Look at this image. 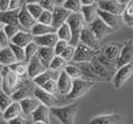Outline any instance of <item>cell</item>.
<instances>
[{
  "label": "cell",
  "instance_id": "cell-22",
  "mask_svg": "<svg viewBox=\"0 0 133 124\" xmlns=\"http://www.w3.org/2000/svg\"><path fill=\"white\" fill-rule=\"evenodd\" d=\"M34 37L30 34V32H25V30H21L11 40V44H14L16 46H20V48H25L29 43L32 42Z\"/></svg>",
  "mask_w": 133,
  "mask_h": 124
},
{
  "label": "cell",
  "instance_id": "cell-47",
  "mask_svg": "<svg viewBox=\"0 0 133 124\" xmlns=\"http://www.w3.org/2000/svg\"><path fill=\"white\" fill-rule=\"evenodd\" d=\"M38 4L41 5V7L43 8V11H48V12H52L53 9H55V7L58 6L57 5L58 2L53 1V0H41V1H38Z\"/></svg>",
  "mask_w": 133,
  "mask_h": 124
},
{
  "label": "cell",
  "instance_id": "cell-53",
  "mask_svg": "<svg viewBox=\"0 0 133 124\" xmlns=\"http://www.w3.org/2000/svg\"><path fill=\"white\" fill-rule=\"evenodd\" d=\"M80 2L82 6H90V5L96 4V1H94V0H80Z\"/></svg>",
  "mask_w": 133,
  "mask_h": 124
},
{
  "label": "cell",
  "instance_id": "cell-12",
  "mask_svg": "<svg viewBox=\"0 0 133 124\" xmlns=\"http://www.w3.org/2000/svg\"><path fill=\"white\" fill-rule=\"evenodd\" d=\"M133 63V41H129L125 45H123L121 55H119L118 59L116 60V66L117 69L122 67L124 65Z\"/></svg>",
  "mask_w": 133,
  "mask_h": 124
},
{
  "label": "cell",
  "instance_id": "cell-15",
  "mask_svg": "<svg viewBox=\"0 0 133 124\" xmlns=\"http://www.w3.org/2000/svg\"><path fill=\"white\" fill-rule=\"evenodd\" d=\"M37 23V21L31 16V15L28 13L27 8H25V4L22 5V7L20 8L19 12V24L22 28V30L25 32H30L32 27Z\"/></svg>",
  "mask_w": 133,
  "mask_h": 124
},
{
  "label": "cell",
  "instance_id": "cell-14",
  "mask_svg": "<svg viewBox=\"0 0 133 124\" xmlns=\"http://www.w3.org/2000/svg\"><path fill=\"white\" fill-rule=\"evenodd\" d=\"M97 16H98L102 21L105 23L109 28H111L112 30L121 28V26L124 23L123 22V17L122 16L111 14V13H107V12H103V11H99V9H97Z\"/></svg>",
  "mask_w": 133,
  "mask_h": 124
},
{
  "label": "cell",
  "instance_id": "cell-19",
  "mask_svg": "<svg viewBox=\"0 0 133 124\" xmlns=\"http://www.w3.org/2000/svg\"><path fill=\"white\" fill-rule=\"evenodd\" d=\"M20 106H21L22 115L31 117V114L37 109L41 106V102L38 101L36 97H29V99H24L22 101H20Z\"/></svg>",
  "mask_w": 133,
  "mask_h": 124
},
{
  "label": "cell",
  "instance_id": "cell-35",
  "mask_svg": "<svg viewBox=\"0 0 133 124\" xmlns=\"http://www.w3.org/2000/svg\"><path fill=\"white\" fill-rule=\"evenodd\" d=\"M64 72H65L72 80L82 79V73H81L80 69L73 63H68L67 65H66V67L64 69Z\"/></svg>",
  "mask_w": 133,
  "mask_h": 124
},
{
  "label": "cell",
  "instance_id": "cell-20",
  "mask_svg": "<svg viewBox=\"0 0 133 124\" xmlns=\"http://www.w3.org/2000/svg\"><path fill=\"white\" fill-rule=\"evenodd\" d=\"M58 36L56 33L53 34H48L43 36H38V37H34L32 42H35L38 45V48H55L56 43L58 42Z\"/></svg>",
  "mask_w": 133,
  "mask_h": 124
},
{
  "label": "cell",
  "instance_id": "cell-3",
  "mask_svg": "<svg viewBox=\"0 0 133 124\" xmlns=\"http://www.w3.org/2000/svg\"><path fill=\"white\" fill-rule=\"evenodd\" d=\"M1 78H2V92L5 94L12 96L15 93V90L17 89L22 79L20 77H17L12 70H9V67L4 69V71L1 73Z\"/></svg>",
  "mask_w": 133,
  "mask_h": 124
},
{
  "label": "cell",
  "instance_id": "cell-11",
  "mask_svg": "<svg viewBox=\"0 0 133 124\" xmlns=\"http://www.w3.org/2000/svg\"><path fill=\"white\" fill-rule=\"evenodd\" d=\"M46 70L48 69L41 63V60L38 59V57L34 56L27 63V77L32 80V79L37 78L38 76H41L42 73H44Z\"/></svg>",
  "mask_w": 133,
  "mask_h": 124
},
{
  "label": "cell",
  "instance_id": "cell-16",
  "mask_svg": "<svg viewBox=\"0 0 133 124\" xmlns=\"http://www.w3.org/2000/svg\"><path fill=\"white\" fill-rule=\"evenodd\" d=\"M73 80L67 76L64 71L60 72L59 78L57 79V88H58V94L61 96H67L70 94L71 89H72Z\"/></svg>",
  "mask_w": 133,
  "mask_h": 124
},
{
  "label": "cell",
  "instance_id": "cell-17",
  "mask_svg": "<svg viewBox=\"0 0 133 124\" xmlns=\"http://www.w3.org/2000/svg\"><path fill=\"white\" fill-rule=\"evenodd\" d=\"M79 43H82L88 48L93 49L95 51H98V40L95 37V35L90 32L88 27H85L82 29L79 37Z\"/></svg>",
  "mask_w": 133,
  "mask_h": 124
},
{
  "label": "cell",
  "instance_id": "cell-44",
  "mask_svg": "<svg viewBox=\"0 0 133 124\" xmlns=\"http://www.w3.org/2000/svg\"><path fill=\"white\" fill-rule=\"evenodd\" d=\"M43 90H45V92L50 93V94L52 95H56V96H58V88H57V81H55V80H50V81H48L46 84H44L42 87H41Z\"/></svg>",
  "mask_w": 133,
  "mask_h": 124
},
{
  "label": "cell",
  "instance_id": "cell-37",
  "mask_svg": "<svg viewBox=\"0 0 133 124\" xmlns=\"http://www.w3.org/2000/svg\"><path fill=\"white\" fill-rule=\"evenodd\" d=\"M122 17H123V22L126 23L129 27L133 28V0L127 2L126 8L122 14Z\"/></svg>",
  "mask_w": 133,
  "mask_h": 124
},
{
  "label": "cell",
  "instance_id": "cell-8",
  "mask_svg": "<svg viewBox=\"0 0 133 124\" xmlns=\"http://www.w3.org/2000/svg\"><path fill=\"white\" fill-rule=\"evenodd\" d=\"M133 76V63L124 65L122 67L117 69V72L112 76L114 80V86L116 89H121L125 84L130 80V78Z\"/></svg>",
  "mask_w": 133,
  "mask_h": 124
},
{
  "label": "cell",
  "instance_id": "cell-43",
  "mask_svg": "<svg viewBox=\"0 0 133 124\" xmlns=\"http://www.w3.org/2000/svg\"><path fill=\"white\" fill-rule=\"evenodd\" d=\"M2 30H4V33L6 34L7 37L9 38V41H11L12 38L17 34V33L21 32L22 28L20 27V26H12V24H9V26H4V29H2Z\"/></svg>",
  "mask_w": 133,
  "mask_h": 124
},
{
  "label": "cell",
  "instance_id": "cell-24",
  "mask_svg": "<svg viewBox=\"0 0 133 124\" xmlns=\"http://www.w3.org/2000/svg\"><path fill=\"white\" fill-rule=\"evenodd\" d=\"M59 74H60V72H57V71H53V70L48 69L44 73H42L41 76H38L37 78L32 79V81H34V84L36 85L37 87H42L43 85L46 84V82L50 81V80H55V81H57V79L59 78Z\"/></svg>",
  "mask_w": 133,
  "mask_h": 124
},
{
  "label": "cell",
  "instance_id": "cell-60",
  "mask_svg": "<svg viewBox=\"0 0 133 124\" xmlns=\"http://www.w3.org/2000/svg\"><path fill=\"white\" fill-rule=\"evenodd\" d=\"M0 50H1V48H0Z\"/></svg>",
  "mask_w": 133,
  "mask_h": 124
},
{
  "label": "cell",
  "instance_id": "cell-49",
  "mask_svg": "<svg viewBox=\"0 0 133 124\" xmlns=\"http://www.w3.org/2000/svg\"><path fill=\"white\" fill-rule=\"evenodd\" d=\"M70 45L68 44V42H65V41H58L57 43H56L55 48H53V50H55V55L56 56H60L61 53L65 51V49L67 48V46Z\"/></svg>",
  "mask_w": 133,
  "mask_h": 124
},
{
  "label": "cell",
  "instance_id": "cell-50",
  "mask_svg": "<svg viewBox=\"0 0 133 124\" xmlns=\"http://www.w3.org/2000/svg\"><path fill=\"white\" fill-rule=\"evenodd\" d=\"M11 44V41H9V38L6 36V34L4 33V30H1L0 32V48H7V46H9Z\"/></svg>",
  "mask_w": 133,
  "mask_h": 124
},
{
  "label": "cell",
  "instance_id": "cell-9",
  "mask_svg": "<svg viewBox=\"0 0 133 124\" xmlns=\"http://www.w3.org/2000/svg\"><path fill=\"white\" fill-rule=\"evenodd\" d=\"M34 97H36L38 101L41 102V104L45 106V107H48V108H55V107L61 106V101L58 99V96L45 92V90H43L41 87H36V88H35Z\"/></svg>",
  "mask_w": 133,
  "mask_h": 124
},
{
  "label": "cell",
  "instance_id": "cell-54",
  "mask_svg": "<svg viewBox=\"0 0 133 124\" xmlns=\"http://www.w3.org/2000/svg\"><path fill=\"white\" fill-rule=\"evenodd\" d=\"M0 124H9V122H7V121H5L4 118H0Z\"/></svg>",
  "mask_w": 133,
  "mask_h": 124
},
{
  "label": "cell",
  "instance_id": "cell-25",
  "mask_svg": "<svg viewBox=\"0 0 133 124\" xmlns=\"http://www.w3.org/2000/svg\"><path fill=\"white\" fill-rule=\"evenodd\" d=\"M36 56L41 60V63H42L46 69H49V66H50L52 59L56 57L53 48H38Z\"/></svg>",
  "mask_w": 133,
  "mask_h": 124
},
{
  "label": "cell",
  "instance_id": "cell-40",
  "mask_svg": "<svg viewBox=\"0 0 133 124\" xmlns=\"http://www.w3.org/2000/svg\"><path fill=\"white\" fill-rule=\"evenodd\" d=\"M37 51H38V45L35 42L29 43L27 46L24 48V56H25V63L30 60L34 56L37 55Z\"/></svg>",
  "mask_w": 133,
  "mask_h": 124
},
{
  "label": "cell",
  "instance_id": "cell-42",
  "mask_svg": "<svg viewBox=\"0 0 133 124\" xmlns=\"http://www.w3.org/2000/svg\"><path fill=\"white\" fill-rule=\"evenodd\" d=\"M12 103H13L12 97L9 96V95L5 94V93L1 90V92H0V110L4 113Z\"/></svg>",
  "mask_w": 133,
  "mask_h": 124
},
{
  "label": "cell",
  "instance_id": "cell-32",
  "mask_svg": "<svg viewBox=\"0 0 133 124\" xmlns=\"http://www.w3.org/2000/svg\"><path fill=\"white\" fill-rule=\"evenodd\" d=\"M95 59L98 63H101L102 65L104 66L108 71L110 72V73H114L115 70H117V66H116V61H112L110 60V59H108L107 57H104L103 55L101 53V51H96V55H95Z\"/></svg>",
  "mask_w": 133,
  "mask_h": 124
},
{
  "label": "cell",
  "instance_id": "cell-33",
  "mask_svg": "<svg viewBox=\"0 0 133 124\" xmlns=\"http://www.w3.org/2000/svg\"><path fill=\"white\" fill-rule=\"evenodd\" d=\"M8 67L21 79L28 78L27 77V63H24V61H16V63L12 64L11 66H8Z\"/></svg>",
  "mask_w": 133,
  "mask_h": 124
},
{
  "label": "cell",
  "instance_id": "cell-27",
  "mask_svg": "<svg viewBox=\"0 0 133 124\" xmlns=\"http://www.w3.org/2000/svg\"><path fill=\"white\" fill-rule=\"evenodd\" d=\"M19 12L20 11H7L0 13V22L4 26H20L19 24Z\"/></svg>",
  "mask_w": 133,
  "mask_h": 124
},
{
  "label": "cell",
  "instance_id": "cell-18",
  "mask_svg": "<svg viewBox=\"0 0 133 124\" xmlns=\"http://www.w3.org/2000/svg\"><path fill=\"white\" fill-rule=\"evenodd\" d=\"M123 118L119 114H109V115H98L93 117L88 124H122Z\"/></svg>",
  "mask_w": 133,
  "mask_h": 124
},
{
  "label": "cell",
  "instance_id": "cell-41",
  "mask_svg": "<svg viewBox=\"0 0 133 124\" xmlns=\"http://www.w3.org/2000/svg\"><path fill=\"white\" fill-rule=\"evenodd\" d=\"M9 48H11L13 55H14L16 61H24L25 63V56H24V49L20 48V46H16L14 44H9Z\"/></svg>",
  "mask_w": 133,
  "mask_h": 124
},
{
  "label": "cell",
  "instance_id": "cell-26",
  "mask_svg": "<svg viewBox=\"0 0 133 124\" xmlns=\"http://www.w3.org/2000/svg\"><path fill=\"white\" fill-rule=\"evenodd\" d=\"M122 45L119 44H109V45H105L101 49V53L103 55L104 57H107L108 59L112 61H116L118 59L119 55H121V51H122Z\"/></svg>",
  "mask_w": 133,
  "mask_h": 124
},
{
  "label": "cell",
  "instance_id": "cell-13",
  "mask_svg": "<svg viewBox=\"0 0 133 124\" xmlns=\"http://www.w3.org/2000/svg\"><path fill=\"white\" fill-rule=\"evenodd\" d=\"M70 14L71 13L67 9L64 8L63 6H56L55 9L52 11V23H51V27L57 30L64 23H66Z\"/></svg>",
  "mask_w": 133,
  "mask_h": 124
},
{
  "label": "cell",
  "instance_id": "cell-2",
  "mask_svg": "<svg viewBox=\"0 0 133 124\" xmlns=\"http://www.w3.org/2000/svg\"><path fill=\"white\" fill-rule=\"evenodd\" d=\"M66 23L68 24V27L71 29V34H72L70 45L75 48L79 44V37H80V34L82 32V29L85 28L86 23L83 21V17L80 13H71Z\"/></svg>",
  "mask_w": 133,
  "mask_h": 124
},
{
  "label": "cell",
  "instance_id": "cell-34",
  "mask_svg": "<svg viewBox=\"0 0 133 124\" xmlns=\"http://www.w3.org/2000/svg\"><path fill=\"white\" fill-rule=\"evenodd\" d=\"M56 34L58 36V40L68 42V44H70L71 38H72V34H71V29L67 23H64L61 27L58 28V29L56 30Z\"/></svg>",
  "mask_w": 133,
  "mask_h": 124
},
{
  "label": "cell",
  "instance_id": "cell-38",
  "mask_svg": "<svg viewBox=\"0 0 133 124\" xmlns=\"http://www.w3.org/2000/svg\"><path fill=\"white\" fill-rule=\"evenodd\" d=\"M61 6L65 9H67L70 13H80L82 5H81L80 0H66L63 2Z\"/></svg>",
  "mask_w": 133,
  "mask_h": 124
},
{
  "label": "cell",
  "instance_id": "cell-30",
  "mask_svg": "<svg viewBox=\"0 0 133 124\" xmlns=\"http://www.w3.org/2000/svg\"><path fill=\"white\" fill-rule=\"evenodd\" d=\"M14 63H16V59H15L14 55H13L11 48L9 46L2 48L0 50V64L4 65L5 67H8V66H11Z\"/></svg>",
  "mask_w": 133,
  "mask_h": 124
},
{
  "label": "cell",
  "instance_id": "cell-48",
  "mask_svg": "<svg viewBox=\"0 0 133 124\" xmlns=\"http://www.w3.org/2000/svg\"><path fill=\"white\" fill-rule=\"evenodd\" d=\"M9 124H34V122H32L31 117H28V116H24V115H20V116H17L16 118H14V120L9 121Z\"/></svg>",
  "mask_w": 133,
  "mask_h": 124
},
{
  "label": "cell",
  "instance_id": "cell-36",
  "mask_svg": "<svg viewBox=\"0 0 133 124\" xmlns=\"http://www.w3.org/2000/svg\"><path fill=\"white\" fill-rule=\"evenodd\" d=\"M25 8H27L28 13L34 17L35 20H38V17L41 16V14L43 13V8L41 7V5L37 2H25Z\"/></svg>",
  "mask_w": 133,
  "mask_h": 124
},
{
  "label": "cell",
  "instance_id": "cell-52",
  "mask_svg": "<svg viewBox=\"0 0 133 124\" xmlns=\"http://www.w3.org/2000/svg\"><path fill=\"white\" fill-rule=\"evenodd\" d=\"M9 11V0H0V13Z\"/></svg>",
  "mask_w": 133,
  "mask_h": 124
},
{
  "label": "cell",
  "instance_id": "cell-39",
  "mask_svg": "<svg viewBox=\"0 0 133 124\" xmlns=\"http://www.w3.org/2000/svg\"><path fill=\"white\" fill-rule=\"evenodd\" d=\"M66 65H67V63H66L60 56H56L55 58L52 59V61H51L49 69L53 70V71H57V72H61V71H64Z\"/></svg>",
  "mask_w": 133,
  "mask_h": 124
},
{
  "label": "cell",
  "instance_id": "cell-58",
  "mask_svg": "<svg viewBox=\"0 0 133 124\" xmlns=\"http://www.w3.org/2000/svg\"><path fill=\"white\" fill-rule=\"evenodd\" d=\"M34 124H46V123H43V122H35Z\"/></svg>",
  "mask_w": 133,
  "mask_h": 124
},
{
  "label": "cell",
  "instance_id": "cell-10",
  "mask_svg": "<svg viewBox=\"0 0 133 124\" xmlns=\"http://www.w3.org/2000/svg\"><path fill=\"white\" fill-rule=\"evenodd\" d=\"M88 28L90 29V32L95 35V37L98 41L103 40L105 36H108V35H110V34H112V33H114V30H112L111 28H109L108 26L102 21L98 16H97L96 19L88 26Z\"/></svg>",
  "mask_w": 133,
  "mask_h": 124
},
{
  "label": "cell",
  "instance_id": "cell-4",
  "mask_svg": "<svg viewBox=\"0 0 133 124\" xmlns=\"http://www.w3.org/2000/svg\"><path fill=\"white\" fill-rule=\"evenodd\" d=\"M95 85H96L95 81H89V80H85V79H75L73 80L72 89H71L70 94L65 97L67 100L80 99L83 95H86L89 90L93 89L95 87Z\"/></svg>",
  "mask_w": 133,
  "mask_h": 124
},
{
  "label": "cell",
  "instance_id": "cell-51",
  "mask_svg": "<svg viewBox=\"0 0 133 124\" xmlns=\"http://www.w3.org/2000/svg\"><path fill=\"white\" fill-rule=\"evenodd\" d=\"M23 2L20 0H9V11H20Z\"/></svg>",
  "mask_w": 133,
  "mask_h": 124
},
{
  "label": "cell",
  "instance_id": "cell-46",
  "mask_svg": "<svg viewBox=\"0 0 133 124\" xmlns=\"http://www.w3.org/2000/svg\"><path fill=\"white\" fill-rule=\"evenodd\" d=\"M74 51H75V48L72 46V45H68L67 48L65 49V51H64V52L60 55V57L68 64V63H71V61H72L73 56H74Z\"/></svg>",
  "mask_w": 133,
  "mask_h": 124
},
{
  "label": "cell",
  "instance_id": "cell-1",
  "mask_svg": "<svg viewBox=\"0 0 133 124\" xmlns=\"http://www.w3.org/2000/svg\"><path fill=\"white\" fill-rule=\"evenodd\" d=\"M78 109V103H71V104L50 108V114H52V116H55L61 124H74Z\"/></svg>",
  "mask_w": 133,
  "mask_h": 124
},
{
  "label": "cell",
  "instance_id": "cell-6",
  "mask_svg": "<svg viewBox=\"0 0 133 124\" xmlns=\"http://www.w3.org/2000/svg\"><path fill=\"white\" fill-rule=\"evenodd\" d=\"M129 1H119V0H101V1H96L97 9L103 11L107 13H111V14L122 16L124 13L126 5Z\"/></svg>",
  "mask_w": 133,
  "mask_h": 124
},
{
  "label": "cell",
  "instance_id": "cell-45",
  "mask_svg": "<svg viewBox=\"0 0 133 124\" xmlns=\"http://www.w3.org/2000/svg\"><path fill=\"white\" fill-rule=\"evenodd\" d=\"M37 23L45 24V26H51V23H52V12L43 11V13L41 14V16L38 17Z\"/></svg>",
  "mask_w": 133,
  "mask_h": 124
},
{
  "label": "cell",
  "instance_id": "cell-29",
  "mask_svg": "<svg viewBox=\"0 0 133 124\" xmlns=\"http://www.w3.org/2000/svg\"><path fill=\"white\" fill-rule=\"evenodd\" d=\"M80 14L82 15L85 23L90 24V23L97 17V6H96V4L90 5V6H82L81 7Z\"/></svg>",
  "mask_w": 133,
  "mask_h": 124
},
{
  "label": "cell",
  "instance_id": "cell-23",
  "mask_svg": "<svg viewBox=\"0 0 133 124\" xmlns=\"http://www.w3.org/2000/svg\"><path fill=\"white\" fill-rule=\"evenodd\" d=\"M50 108L45 107V106L41 104L39 107L31 114V120L32 122H43L50 124Z\"/></svg>",
  "mask_w": 133,
  "mask_h": 124
},
{
  "label": "cell",
  "instance_id": "cell-28",
  "mask_svg": "<svg viewBox=\"0 0 133 124\" xmlns=\"http://www.w3.org/2000/svg\"><path fill=\"white\" fill-rule=\"evenodd\" d=\"M20 115H22L21 106H20L19 102L13 101L12 104L2 113V118H4L5 121H7V122H9V121L14 120V118H16L17 116H20Z\"/></svg>",
  "mask_w": 133,
  "mask_h": 124
},
{
  "label": "cell",
  "instance_id": "cell-21",
  "mask_svg": "<svg viewBox=\"0 0 133 124\" xmlns=\"http://www.w3.org/2000/svg\"><path fill=\"white\" fill-rule=\"evenodd\" d=\"M90 66H91V70H93L94 74L99 79V81H105V80L112 79V74L110 73L101 63H98L95 58L90 61Z\"/></svg>",
  "mask_w": 133,
  "mask_h": 124
},
{
  "label": "cell",
  "instance_id": "cell-59",
  "mask_svg": "<svg viewBox=\"0 0 133 124\" xmlns=\"http://www.w3.org/2000/svg\"><path fill=\"white\" fill-rule=\"evenodd\" d=\"M1 114H2V111H1V110H0V115H1Z\"/></svg>",
  "mask_w": 133,
  "mask_h": 124
},
{
  "label": "cell",
  "instance_id": "cell-5",
  "mask_svg": "<svg viewBox=\"0 0 133 124\" xmlns=\"http://www.w3.org/2000/svg\"><path fill=\"white\" fill-rule=\"evenodd\" d=\"M36 85L34 84L31 79L24 78L21 80L17 89L15 90V93L12 95V100L14 102H20L24 99H29V97H34V90L36 88Z\"/></svg>",
  "mask_w": 133,
  "mask_h": 124
},
{
  "label": "cell",
  "instance_id": "cell-7",
  "mask_svg": "<svg viewBox=\"0 0 133 124\" xmlns=\"http://www.w3.org/2000/svg\"><path fill=\"white\" fill-rule=\"evenodd\" d=\"M96 51L93 49L88 48L82 43H79L75 46V51H74V56L71 63L74 64H86L90 63L94 58H95Z\"/></svg>",
  "mask_w": 133,
  "mask_h": 124
},
{
  "label": "cell",
  "instance_id": "cell-55",
  "mask_svg": "<svg viewBox=\"0 0 133 124\" xmlns=\"http://www.w3.org/2000/svg\"><path fill=\"white\" fill-rule=\"evenodd\" d=\"M2 90V78H1V74H0V92Z\"/></svg>",
  "mask_w": 133,
  "mask_h": 124
},
{
  "label": "cell",
  "instance_id": "cell-56",
  "mask_svg": "<svg viewBox=\"0 0 133 124\" xmlns=\"http://www.w3.org/2000/svg\"><path fill=\"white\" fill-rule=\"evenodd\" d=\"M4 69H5V66H4V65H1V64H0V74L2 73V71H4Z\"/></svg>",
  "mask_w": 133,
  "mask_h": 124
},
{
  "label": "cell",
  "instance_id": "cell-31",
  "mask_svg": "<svg viewBox=\"0 0 133 124\" xmlns=\"http://www.w3.org/2000/svg\"><path fill=\"white\" fill-rule=\"evenodd\" d=\"M53 33H56V29H53L51 26L41 24V23H36V24L30 29V34L32 35V37H38V36L53 34Z\"/></svg>",
  "mask_w": 133,
  "mask_h": 124
},
{
  "label": "cell",
  "instance_id": "cell-57",
  "mask_svg": "<svg viewBox=\"0 0 133 124\" xmlns=\"http://www.w3.org/2000/svg\"><path fill=\"white\" fill-rule=\"evenodd\" d=\"M2 29H4V24H2V23L1 22H0V32H1V30Z\"/></svg>",
  "mask_w": 133,
  "mask_h": 124
}]
</instances>
